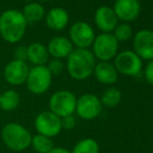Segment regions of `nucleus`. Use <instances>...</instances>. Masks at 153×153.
<instances>
[{
  "instance_id": "f257e3e1",
  "label": "nucleus",
  "mask_w": 153,
  "mask_h": 153,
  "mask_svg": "<svg viewBox=\"0 0 153 153\" xmlns=\"http://www.w3.org/2000/svg\"><path fill=\"white\" fill-rule=\"evenodd\" d=\"M27 22L22 12L7 10L0 16V36L5 42L15 44L24 36Z\"/></svg>"
},
{
  "instance_id": "f03ea898",
  "label": "nucleus",
  "mask_w": 153,
  "mask_h": 153,
  "mask_svg": "<svg viewBox=\"0 0 153 153\" xmlns=\"http://www.w3.org/2000/svg\"><path fill=\"white\" fill-rule=\"evenodd\" d=\"M96 61L92 51L89 49H73L67 57V70L73 79L85 80L94 72Z\"/></svg>"
},
{
  "instance_id": "7ed1b4c3",
  "label": "nucleus",
  "mask_w": 153,
  "mask_h": 153,
  "mask_svg": "<svg viewBox=\"0 0 153 153\" xmlns=\"http://www.w3.org/2000/svg\"><path fill=\"white\" fill-rule=\"evenodd\" d=\"M31 137L32 134L28 129L19 123H7L1 130V139L4 145L15 152L24 151L30 147Z\"/></svg>"
},
{
  "instance_id": "20e7f679",
  "label": "nucleus",
  "mask_w": 153,
  "mask_h": 153,
  "mask_svg": "<svg viewBox=\"0 0 153 153\" xmlns=\"http://www.w3.org/2000/svg\"><path fill=\"white\" fill-rule=\"evenodd\" d=\"M77 98L72 92L61 90L53 93L49 99V111L57 117L64 118L75 113Z\"/></svg>"
},
{
  "instance_id": "39448f33",
  "label": "nucleus",
  "mask_w": 153,
  "mask_h": 153,
  "mask_svg": "<svg viewBox=\"0 0 153 153\" xmlns=\"http://www.w3.org/2000/svg\"><path fill=\"white\" fill-rule=\"evenodd\" d=\"M28 91L34 95H43L49 90L52 83V75L46 66H33L29 69L25 81Z\"/></svg>"
},
{
  "instance_id": "423d86ee",
  "label": "nucleus",
  "mask_w": 153,
  "mask_h": 153,
  "mask_svg": "<svg viewBox=\"0 0 153 153\" xmlns=\"http://www.w3.org/2000/svg\"><path fill=\"white\" fill-rule=\"evenodd\" d=\"M119 42L111 33H100L93 43V54L101 62H108L118 54Z\"/></svg>"
},
{
  "instance_id": "0eeeda50",
  "label": "nucleus",
  "mask_w": 153,
  "mask_h": 153,
  "mask_svg": "<svg viewBox=\"0 0 153 153\" xmlns=\"http://www.w3.org/2000/svg\"><path fill=\"white\" fill-rule=\"evenodd\" d=\"M34 128L38 134L52 139L56 137L62 129L61 118L50 111H44L39 114L34 119Z\"/></svg>"
},
{
  "instance_id": "6e6552de",
  "label": "nucleus",
  "mask_w": 153,
  "mask_h": 153,
  "mask_svg": "<svg viewBox=\"0 0 153 153\" xmlns=\"http://www.w3.org/2000/svg\"><path fill=\"white\" fill-rule=\"evenodd\" d=\"M143 62L134 51L125 50L115 56V68L117 72L126 76H137L142 70Z\"/></svg>"
},
{
  "instance_id": "1a4fd4ad",
  "label": "nucleus",
  "mask_w": 153,
  "mask_h": 153,
  "mask_svg": "<svg viewBox=\"0 0 153 153\" xmlns=\"http://www.w3.org/2000/svg\"><path fill=\"white\" fill-rule=\"evenodd\" d=\"M102 111V103L94 94H83L77 99L75 113L83 120H94Z\"/></svg>"
},
{
  "instance_id": "9d476101",
  "label": "nucleus",
  "mask_w": 153,
  "mask_h": 153,
  "mask_svg": "<svg viewBox=\"0 0 153 153\" xmlns=\"http://www.w3.org/2000/svg\"><path fill=\"white\" fill-rule=\"evenodd\" d=\"M96 38L92 26L87 22L78 21L70 28V41L79 49H88Z\"/></svg>"
},
{
  "instance_id": "9b49d317",
  "label": "nucleus",
  "mask_w": 153,
  "mask_h": 153,
  "mask_svg": "<svg viewBox=\"0 0 153 153\" xmlns=\"http://www.w3.org/2000/svg\"><path fill=\"white\" fill-rule=\"evenodd\" d=\"M29 69L30 68L26 64V62L14 59L8 62L4 68V79L10 85H14V87L21 85L26 81Z\"/></svg>"
},
{
  "instance_id": "f8f14e48",
  "label": "nucleus",
  "mask_w": 153,
  "mask_h": 153,
  "mask_svg": "<svg viewBox=\"0 0 153 153\" xmlns=\"http://www.w3.org/2000/svg\"><path fill=\"white\" fill-rule=\"evenodd\" d=\"M134 52L141 59H153V31L149 29H142L137 31L133 39Z\"/></svg>"
},
{
  "instance_id": "ddd939ff",
  "label": "nucleus",
  "mask_w": 153,
  "mask_h": 153,
  "mask_svg": "<svg viewBox=\"0 0 153 153\" xmlns=\"http://www.w3.org/2000/svg\"><path fill=\"white\" fill-rule=\"evenodd\" d=\"M114 12L118 20L124 23L134 21L141 13V4L137 0H116Z\"/></svg>"
},
{
  "instance_id": "4468645a",
  "label": "nucleus",
  "mask_w": 153,
  "mask_h": 153,
  "mask_svg": "<svg viewBox=\"0 0 153 153\" xmlns=\"http://www.w3.org/2000/svg\"><path fill=\"white\" fill-rule=\"evenodd\" d=\"M94 21L96 26L103 33H111L118 25V18L111 7L106 5L100 6L95 12Z\"/></svg>"
},
{
  "instance_id": "2eb2a0df",
  "label": "nucleus",
  "mask_w": 153,
  "mask_h": 153,
  "mask_svg": "<svg viewBox=\"0 0 153 153\" xmlns=\"http://www.w3.org/2000/svg\"><path fill=\"white\" fill-rule=\"evenodd\" d=\"M47 50L53 59H67L73 51V44L65 36H55L48 43Z\"/></svg>"
},
{
  "instance_id": "dca6fc26",
  "label": "nucleus",
  "mask_w": 153,
  "mask_h": 153,
  "mask_svg": "<svg viewBox=\"0 0 153 153\" xmlns=\"http://www.w3.org/2000/svg\"><path fill=\"white\" fill-rule=\"evenodd\" d=\"M95 77L103 85H113L118 79V72L115 66L108 62H100L95 66Z\"/></svg>"
},
{
  "instance_id": "f3484780",
  "label": "nucleus",
  "mask_w": 153,
  "mask_h": 153,
  "mask_svg": "<svg viewBox=\"0 0 153 153\" xmlns=\"http://www.w3.org/2000/svg\"><path fill=\"white\" fill-rule=\"evenodd\" d=\"M69 23V14L62 7H54L46 15V24L52 30L59 31Z\"/></svg>"
},
{
  "instance_id": "a211bd4d",
  "label": "nucleus",
  "mask_w": 153,
  "mask_h": 153,
  "mask_svg": "<svg viewBox=\"0 0 153 153\" xmlns=\"http://www.w3.org/2000/svg\"><path fill=\"white\" fill-rule=\"evenodd\" d=\"M27 59L34 66H45L49 61L47 47L41 43H32L27 47Z\"/></svg>"
},
{
  "instance_id": "6ab92c4d",
  "label": "nucleus",
  "mask_w": 153,
  "mask_h": 153,
  "mask_svg": "<svg viewBox=\"0 0 153 153\" xmlns=\"http://www.w3.org/2000/svg\"><path fill=\"white\" fill-rule=\"evenodd\" d=\"M20 95L15 90H7L1 93L0 97V109L4 111H15L20 104Z\"/></svg>"
},
{
  "instance_id": "aec40b11",
  "label": "nucleus",
  "mask_w": 153,
  "mask_h": 153,
  "mask_svg": "<svg viewBox=\"0 0 153 153\" xmlns=\"http://www.w3.org/2000/svg\"><path fill=\"white\" fill-rule=\"evenodd\" d=\"M22 15L27 23H36L45 17V10L40 3L31 2L24 6Z\"/></svg>"
},
{
  "instance_id": "412c9836",
  "label": "nucleus",
  "mask_w": 153,
  "mask_h": 153,
  "mask_svg": "<svg viewBox=\"0 0 153 153\" xmlns=\"http://www.w3.org/2000/svg\"><path fill=\"white\" fill-rule=\"evenodd\" d=\"M30 146L36 153H48L54 147V144L52 139L36 133V135H32Z\"/></svg>"
},
{
  "instance_id": "4be33fe9",
  "label": "nucleus",
  "mask_w": 153,
  "mask_h": 153,
  "mask_svg": "<svg viewBox=\"0 0 153 153\" xmlns=\"http://www.w3.org/2000/svg\"><path fill=\"white\" fill-rule=\"evenodd\" d=\"M121 99H122V94L119 90L116 89V88H109V89L104 91V93L102 94V97L100 98V100L102 105L113 107L119 104L121 102Z\"/></svg>"
},
{
  "instance_id": "5701e85b",
  "label": "nucleus",
  "mask_w": 153,
  "mask_h": 153,
  "mask_svg": "<svg viewBox=\"0 0 153 153\" xmlns=\"http://www.w3.org/2000/svg\"><path fill=\"white\" fill-rule=\"evenodd\" d=\"M71 153H99V145L94 139H83L76 143Z\"/></svg>"
},
{
  "instance_id": "b1692460",
  "label": "nucleus",
  "mask_w": 153,
  "mask_h": 153,
  "mask_svg": "<svg viewBox=\"0 0 153 153\" xmlns=\"http://www.w3.org/2000/svg\"><path fill=\"white\" fill-rule=\"evenodd\" d=\"M132 36V28L128 23H120L114 29V36L118 42H126Z\"/></svg>"
},
{
  "instance_id": "393cba45",
  "label": "nucleus",
  "mask_w": 153,
  "mask_h": 153,
  "mask_svg": "<svg viewBox=\"0 0 153 153\" xmlns=\"http://www.w3.org/2000/svg\"><path fill=\"white\" fill-rule=\"evenodd\" d=\"M46 67L52 76L53 75L62 74L65 68L64 62H62V59H51V61H48Z\"/></svg>"
},
{
  "instance_id": "a878e982",
  "label": "nucleus",
  "mask_w": 153,
  "mask_h": 153,
  "mask_svg": "<svg viewBox=\"0 0 153 153\" xmlns=\"http://www.w3.org/2000/svg\"><path fill=\"white\" fill-rule=\"evenodd\" d=\"M61 121H62V128L66 129V130H71L76 125V119H75V117L73 115L61 118Z\"/></svg>"
},
{
  "instance_id": "bb28decb",
  "label": "nucleus",
  "mask_w": 153,
  "mask_h": 153,
  "mask_svg": "<svg viewBox=\"0 0 153 153\" xmlns=\"http://www.w3.org/2000/svg\"><path fill=\"white\" fill-rule=\"evenodd\" d=\"M15 59L17 61H22L25 62L27 59V47L24 46H19L15 49Z\"/></svg>"
},
{
  "instance_id": "cd10ccee",
  "label": "nucleus",
  "mask_w": 153,
  "mask_h": 153,
  "mask_svg": "<svg viewBox=\"0 0 153 153\" xmlns=\"http://www.w3.org/2000/svg\"><path fill=\"white\" fill-rule=\"evenodd\" d=\"M144 74H145V78L147 80V82L153 85V59L149 61V62L147 64Z\"/></svg>"
},
{
  "instance_id": "c85d7f7f",
  "label": "nucleus",
  "mask_w": 153,
  "mask_h": 153,
  "mask_svg": "<svg viewBox=\"0 0 153 153\" xmlns=\"http://www.w3.org/2000/svg\"><path fill=\"white\" fill-rule=\"evenodd\" d=\"M48 153H71V151L62 147H53Z\"/></svg>"
},
{
  "instance_id": "c756f323",
  "label": "nucleus",
  "mask_w": 153,
  "mask_h": 153,
  "mask_svg": "<svg viewBox=\"0 0 153 153\" xmlns=\"http://www.w3.org/2000/svg\"><path fill=\"white\" fill-rule=\"evenodd\" d=\"M40 1H43V2H48V1H51V0H40Z\"/></svg>"
},
{
  "instance_id": "7c9ffc66",
  "label": "nucleus",
  "mask_w": 153,
  "mask_h": 153,
  "mask_svg": "<svg viewBox=\"0 0 153 153\" xmlns=\"http://www.w3.org/2000/svg\"><path fill=\"white\" fill-rule=\"evenodd\" d=\"M0 97H1V92H0Z\"/></svg>"
},
{
  "instance_id": "2f4dec72",
  "label": "nucleus",
  "mask_w": 153,
  "mask_h": 153,
  "mask_svg": "<svg viewBox=\"0 0 153 153\" xmlns=\"http://www.w3.org/2000/svg\"><path fill=\"white\" fill-rule=\"evenodd\" d=\"M137 1H141V0H137Z\"/></svg>"
},
{
  "instance_id": "473e14b6",
  "label": "nucleus",
  "mask_w": 153,
  "mask_h": 153,
  "mask_svg": "<svg viewBox=\"0 0 153 153\" xmlns=\"http://www.w3.org/2000/svg\"><path fill=\"white\" fill-rule=\"evenodd\" d=\"M0 111H1V109H0Z\"/></svg>"
}]
</instances>
